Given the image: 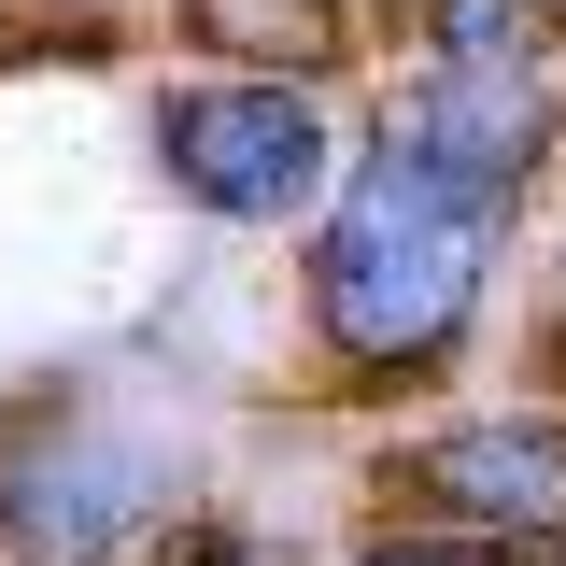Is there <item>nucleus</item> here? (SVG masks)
Listing matches in <instances>:
<instances>
[{
    "label": "nucleus",
    "mask_w": 566,
    "mask_h": 566,
    "mask_svg": "<svg viewBox=\"0 0 566 566\" xmlns=\"http://www.w3.org/2000/svg\"><path fill=\"white\" fill-rule=\"evenodd\" d=\"M553 29H566V0H553Z\"/></svg>",
    "instance_id": "8"
},
{
    "label": "nucleus",
    "mask_w": 566,
    "mask_h": 566,
    "mask_svg": "<svg viewBox=\"0 0 566 566\" xmlns=\"http://www.w3.org/2000/svg\"><path fill=\"white\" fill-rule=\"evenodd\" d=\"M142 142H156V185L199 227H227V241L312 227L326 185H340V156H354L340 99L312 71H185V85H156Z\"/></svg>",
    "instance_id": "2"
},
{
    "label": "nucleus",
    "mask_w": 566,
    "mask_h": 566,
    "mask_svg": "<svg viewBox=\"0 0 566 566\" xmlns=\"http://www.w3.org/2000/svg\"><path fill=\"white\" fill-rule=\"evenodd\" d=\"M297 312H312V354L340 397H424L453 382L495 326V283H510V241L468 185H439L424 156H397L382 128H354L326 212L297 227Z\"/></svg>",
    "instance_id": "1"
},
{
    "label": "nucleus",
    "mask_w": 566,
    "mask_h": 566,
    "mask_svg": "<svg viewBox=\"0 0 566 566\" xmlns=\"http://www.w3.org/2000/svg\"><path fill=\"white\" fill-rule=\"evenodd\" d=\"M368 128L397 156H424L439 185H468L495 227H524L566 170V71L553 57H411Z\"/></svg>",
    "instance_id": "5"
},
{
    "label": "nucleus",
    "mask_w": 566,
    "mask_h": 566,
    "mask_svg": "<svg viewBox=\"0 0 566 566\" xmlns=\"http://www.w3.org/2000/svg\"><path fill=\"white\" fill-rule=\"evenodd\" d=\"M170 495H185L170 439L85 382H29L0 411V566H114L128 538L185 524Z\"/></svg>",
    "instance_id": "3"
},
{
    "label": "nucleus",
    "mask_w": 566,
    "mask_h": 566,
    "mask_svg": "<svg viewBox=\"0 0 566 566\" xmlns=\"http://www.w3.org/2000/svg\"><path fill=\"white\" fill-rule=\"evenodd\" d=\"M382 510L397 538H468V553H538L566 566V411L495 397L382 453Z\"/></svg>",
    "instance_id": "4"
},
{
    "label": "nucleus",
    "mask_w": 566,
    "mask_h": 566,
    "mask_svg": "<svg viewBox=\"0 0 566 566\" xmlns=\"http://www.w3.org/2000/svg\"><path fill=\"white\" fill-rule=\"evenodd\" d=\"M354 566H538V553H468V538H368Z\"/></svg>",
    "instance_id": "7"
},
{
    "label": "nucleus",
    "mask_w": 566,
    "mask_h": 566,
    "mask_svg": "<svg viewBox=\"0 0 566 566\" xmlns=\"http://www.w3.org/2000/svg\"><path fill=\"white\" fill-rule=\"evenodd\" d=\"M411 57H566L553 0H397Z\"/></svg>",
    "instance_id": "6"
}]
</instances>
